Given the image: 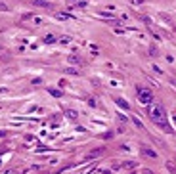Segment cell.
<instances>
[{
    "label": "cell",
    "instance_id": "7a4b0ae2",
    "mask_svg": "<svg viewBox=\"0 0 176 174\" xmlns=\"http://www.w3.org/2000/svg\"><path fill=\"white\" fill-rule=\"evenodd\" d=\"M138 98H140V102H142V103H151V100H153V94H151L149 90L138 88Z\"/></svg>",
    "mask_w": 176,
    "mask_h": 174
},
{
    "label": "cell",
    "instance_id": "5b68a950",
    "mask_svg": "<svg viewBox=\"0 0 176 174\" xmlns=\"http://www.w3.org/2000/svg\"><path fill=\"white\" fill-rule=\"evenodd\" d=\"M0 12H8V8H6V6H4L2 2H0Z\"/></svg>",
    "mask_w": 176,
    "mask_h": 174
},
{
    "label": "cell",
    "instance_id": "3957f363",
    "mask_svg": "<svg viewBox=\"0 0 176 174\" xmlns=\"http://www.w3.org/2000/svg\"><path fill=\"white\" fill-rule=\"evenodd\" d=\"M35 4H37V6H42V8H52V4H48V2H42V0H35Z\"/></svg>",
    "mask_w": 176,
    "mask_h": 174
},
{
    "label": "cell",
    "instance_id": "277c9868",
    "mask_svg": "<svg viewBox=\"0 0 176 174\" xmlns=\"http://www.w3.org/2000/svg\"><path fill=\"white\" fill-rule=\"evenodd\" d=\"M117 103H119L121 107H123V109H128V103H126L125 100H117Z\"/></svg>",
    "mask_w": 176,
    "mask_h": 174
},
{
    "label": "cell",
    "instance_id": "6da1fadb",
    "mask_svg": "<svg viewBox=\"0 0 176 174\" xmlns=\"http://www.w3.org/2000/svg\"><path fill=\"white\" fill-rule=\"evenodd\" d=\"M147 115L153 123L157 124H163L165 123V107L161 103H149L147 105Z\"/></svg>",
    "mask_w": 176,
    "mask_h": 174
},
{
    "label": "cell",
    "instance_id": "8992f818",
    "mask_svg": "<svg viewBox=\"0 0 176 174\" xmlns=\"http://www.w3.org/2000/svg\"><path fill=\"white\" fill-rule=\"evenodd\" d=\"M144 174H153V172L151 170H144Z\"/></svg>",
    "mask_w": 176,
    "mask_h": 174
}]
</instances>
